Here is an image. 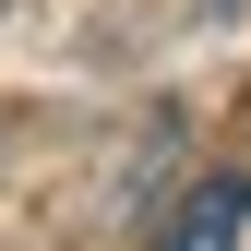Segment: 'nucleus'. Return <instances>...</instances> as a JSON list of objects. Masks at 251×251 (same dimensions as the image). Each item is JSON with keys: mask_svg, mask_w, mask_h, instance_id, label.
<instances>
[{"mask_svg": "<svg viewBox=\"0 0 251 251\" xmlns=\"http://www.w3.org/2000/svg\"><path fill=\"white\" fill-rule=\"evenodd\" d=\"M239 227H251V179H239V168H215L203 192L155 227V251H239Z\"/></svg>", "mask_w": 251, "mask_h": 251, "instance_id": "nucleus-1", "label": "nucleus"}]
</instances>
